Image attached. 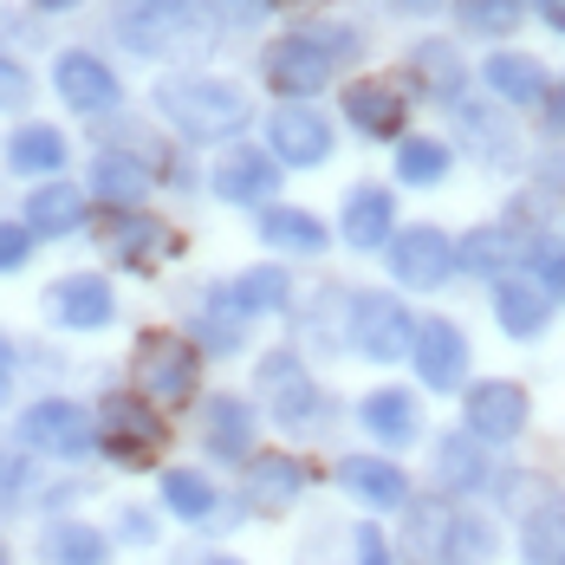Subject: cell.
<instances>
[{
  "label": "cell",
  "instance_id": "obj_1",
  "mask_svg": "<svg viewBox=\"0 0 565 565\" xmlns=\"http://www.w3.org/2000/svg\"><path fill=\"white\" fill-rule=\"evenodd\" d=\"M157 111L170 117L189 143H215V137L247 130L254 105H247V92L227 85V78H163V85H157Z\"/></svg>",
  "mask_w": 565,
  "mask_h": 565
},
{
  "label": "cell",
  "instance_id": "obj_2",
  "mask_svg": "<svg viewBox=\"0 0 565 565\" xmlns=\"http://www.w3.org/2000/svg\"><path fill=\"white\" fill-rule=\"evenodd\" d=\"M351 53H358V33H351V26H306V33L274 40L267 58H260V72H267V85H274L280 98H306V92H319Z\"/></svg>",
  "mask_w": 565,
  "mask_h": 565
},
{
  "label": "cell",
  "instance_id": "obj_3",
  "mask_svg": "<svg viewBox=\"0 0 565 565\" xmlns=\"http://www.w3.org/2000/svg\"><path fill=\"white\" fill-rule=\"evenodd\" d=\"M117 33L124 46L143 58H163V53H195L209 40V20L195 0H124L117 7Z\"/></svg>",
  "mask_w": 565,
  "mask_h": 565
},
{
  "label": "cell",
  "instance_id": "obj_4",
  "mask_svg": "<svg viewBox=\"0 0 565 565\" xmlns=\"http://www.w3.org/2000/svg\"><path fill=\"white\" fill-rule=\"evenodd\" d=\"M202 384V351L175 332H143L137 339V396L150 409H182Z\"/></svg>",
  "mask_w": 565,
  "mask_h": 565
},
{
  "label": "cell",
  "instance_id": "obj_5",
  "mask_svg": "<svg viewBox=\"0 0 565 565\" xmlns=\"http://www.w3.org/2000/svg\"><path fill=\"white\" fill-rule=\"evenodd\" d=\"M344 344L358 358H371V364H396L416 344V319H409V306L396 292H358L344 306Z\"/></svg>",
  "mask_w": 565,
  "mask_h": 565
},
{
  "label": "cell",
  "instance_id": "obj_6",
  "mask_svg": "<svg viewBox=\"0 0 565 565\" xmlns=\"http://www.w3.org/2000/svg\"><path fill=\"white\" fill-rule=\"evenodd\" d=\"M98 449L117 468H150L163 455V416L143 396H105L98 403Z\"/></svg>",
  "mask_w": 565,
  "mask_h": 565
},
{
  "label": "cell",
  "instance_id": "obj_7",
  "mask_svg": "<svg viewBox=\"0 0 565 565\" xmlns=\"http://www.w3.org/2000/svg\"><path fill=\"white\" fill-rule=\"evenodd\" d=\"M20 443L40 449V455H58V461H78V455L98 449V423H92L78 403L46 396V403H33V409L20 416Z\"/></svg>",
  "mask_w": 565,
  "mask_h": 565
},
{
  "label": "cell",
  "instance_id": "obj_8",
  "mask_svg": "<svg viewBox=\"0 0 565 565\" xmlns=\"http://www.w3.org/2000/svg\"><path fill=\"white\" fill-rule=\"evenodd\" d=\"M461 267V247H455L443 227H403L391 241V274L416 292H436Z\"/></svg>",
  "mask_w": 565,
  "mask_h": 565
},
{
  "label": "cell",
  "instance_id": "obj_9",
  "mask_svg": "<svg viewBox=\"0 0 565 565\" xmlns=\"http://www.w3.org/2000/svg\"><path fill=\"white\" fill-rule=\"evenodd\" d=\"M260 396H267L274 423H286V429H312L319 423V384L306 377V364L292 351H267L260 358Z\"/></svg>",
  "mask_w": 565,
  "mask_h": 565
},
{
  "label": "cell",
  "instance_id": "obj_10",
  "mask_svg": "<svg viewBox=\"0 0 565 565\" xmlns=\"http://www.w3.org/2000/svg\"><path fill=\"white\" fill-rule=\"evenodd\" d=\"M409 364H416L423 391H461V377H468V339H461V326L423 319L416 344H409Z\"/></svg>",
  "mask_w": 565,
  "mask_h": 565
},
{
  "label": "cell",
  "instance_id": "obj_11",
  "mask_svg": "<svg viewBox=\"0 0 565 565\" xmlns=\"http://www.w3.org/2000/svg\"><path fill=\"white\" fill-rule=\"evenodd\" d=\"M46 319L53 326H72V332H98L117 319V299H111V280L98 274H65V280L46 286Z\"/></svg>",
  "mask_w": 565,
  "mask_h": 565
},
{
  "label": "cell",
  "instance_id": "obj_12",
  "mask_svg": "<svg viewBox=\"0 0 565 565\" xmlns=\"http://www.w3.org/2000/svg\"><path fill=\"white\" fill-rule=\"evenodd\" d=\"M526 391L513 384V377H488V384H475L468 391V436H481V443H513L520 429H526Z\"/></svg>",
  "mask_w": 565,
  "mask_h": 565
},
{
  "label": "cell",
  "instance_id": "obj_13",
  "mask_svg": "<svg viewBox=\"0 0 565 565\" xmlns=\"http://www.w3.org/2000/svg\"><path fill=\"white\" fill-rule=\"evenodd\" d=\"M53 85H58V98H65L72 111H85V117L117 111V98H124L117 72H111L98 53H65V58L53 65Z\"/></svg>",
  "mask_w": 565,
  "mask_h": 565
},
{
  "label": "cell",
  "instance_id": "obj_14",
  "mask_svg": "<svg viewBox=\"0 0 565 565\" xmlns=\"http://www.w3.org/2000/svg\"><path fill=\"white\" fill-rule=\"evenodd\" d=\"M209 189H215L222 202H241V209L274 202V189H280V163H274L267 150H222L215 170H209Z\"/></svg>",
  "mask_w": 565,
  "mask_h": 565
},
{
  "label": "cell",
  "instance_id": "obj_15",
  "mask_svg": "<svg viewBox=\"0 0 565 565\" xmlns=\"http://www.w3.org/2000/svg\"><path fill=\"white\" fill-rule=\"evenodd\" d=\"M267 143L280 150V163L312 170V163H326V157H332V124L312 111V105H280L274 124H267Z\"/></svg>",
  "mask_w": 565,
  "mask_h": 565
},
{
  "label": "cell",
  "instance_id": "obj_16",
  "mask_svg": "<svg viewBox=\"0 0 565 565\" xmlns=\"http://www.w3.org/2000/svg\"><path fill=\"white\" fill-rule=\"evenodd\" d=\"M494 312H501L508 339H540L546 319H553V292L533 274H508V280H494Z\"/></svg>",
  "mask_w": 565,
  "mask_h": 565
},
{
  "label": "cell",
  "instance_id": "obj_17",
  "mask_svg": "<svg viewBox=\"0 0 565 565\" xmlns=\"http://www.w3.org/2000/svg\"><path fill=\"white\" fill-rule=\"evenodd\" d=\"M455 520L443 501H416V508L403 513V553L409 565H455Z\"/></svg>",
  "mask_w": 565,
  "mask_h": 565
},
{
  "label": "cell",
  "instance_id": "obj_18",
  "mask_svg": "<svg viewBox=\"0 0 565 565\" xmlns=\"http://www.w3.org/2000/svg\"><path fill=\"white\" fill-rule=\"evenodd\" d=\"M344 117H351L364 137H396L403 117H409V98H403V85H391V78H358V85L344 92Z\"/></svg>",
  "mask_w": 565,
  "mask_h": 565
},
{
  "label": "cell",
  "instance_id": "obj_19",
  "mask_svg": "<svg viewBox=\"0 0 565 565\" xmlns=\"http://www.w3.org/2000/svg\"><path fill=\"white\" fill-rule=\"evenodd\" d=\"M306 494V461L299 455H254L247 461V501L267 513H286Z\"/></svg>",
  "mask_w": 565,
  "mask_h": 565
},
{
  "label": "cell",
  "instance_id": "obj_20",
  "mask_svg": "<svg viewBox=\"0 0 565 565\" xmlns=\"http://www.w3.org/2000/svg\"><path fill=\"white\" fill-rule=\"evenodd\" d=\"M396 227V202H391V189H351L344 195V241L358 247V254H377L384 241H396L391 234Z\"/></svg>",
  "mask_w": 565,
  "mask_h": 565
},
{
  "label": "cell",
  "instance_id": "obj_21",
  "mask_svg": "<svg viewBox=\"0 0 565 565\" xmlns=\"http://www.w3.org/2000/svg\"><path fill=\"white\" fill-rule=\"evenodd\" d=\"M358 416H364V429H371L377 443H391V449H403V443L423 436V409H416L409 391H371L358 403Z\"/></svg>",
  "mask_w": 565,
  "mask_h": 565
},
{
  "label": "cell",
  "instance_id": "obj_22",
  "mask_svg": "<svg viewBox=\"0 0 565 565\" xmlns=\"http://www.w3.org/2000/svg\"><path fill=\"white\" fill-rule=\"evenodd\" d=\"M488 449H481V436H443L436 443V481L449 488V494H475V488H488Z\"/></svg>",
  "mask_w": 565,
  "mask_h": 565
},
{
  "label": "cell",
  "instance_id": "obj_23",
  "mask_svg": "<svg viewBox=\"0 0 565 565\" xmlns=\"http://www.w3.org/2000/svg\"><path fill=\"white\" fill-rule=\"evenodd\" d=\"M40 559L46 565H111V540L85 520H53L40 533Z\"/></svg>",
  "mask_w": 565,
  "mask_h": 565
},
{
  "label": "cell",
  "instance_id": "obj_24",
  "mask_svg": "<svg viewBox=\"0 0 565 565\" xmlns=\"http://www.w3.org/2000/svg\"><path fill=\"white\" fill-rule=\"evenodd\" d=\"M202 436H209V449L227 455V461H254V409H247L241 396H215L209 416H202Z\"/></svg>",
  "mask_w": 565,
  "mask_h": 565
},
{
  "label": "cell",
  "instance_id": "obj_25",
  "mask_svg": "<svg viewBox=\"0 0 565 565\" xmlns=\"http://www.w3.org/2000/svg\"><path fill=\"white\" fill-rule=\"evenodd\" d=\"M339 481L358 494V501H371V508H403V501H409V481H403V468H396V461L351 455V461L339 468Z\"/></svg>",
  "mask_w": 565,
  "mask_h": 565
},
{
  "label": "cell",
  "instance_id": "obj_26",
  "mask_svg": "<svg viewBox=\"0 0 565 565\" xmlns=\"http://www.w3.org/2000/svg\"><path fill=\"white\" fill-rule=\"evenodd\" d=\"M92 189H98L105 202H117V209H137V202L150 195V163H137L130 150H98Z\"/></svg>",
  "mask_w": 565,
  "mask_h": 565
},
{
  "label": "cell",
  "instance_id": "obj_27",
  "mask_svg": "<svg viewBox=\"0 0 565 565\" xmlns=\"http://www.w3.org/2000/svg\"><path fill=\"white\" fill-rule=\"evenodd\" d=\"M481 78L508 105H546V72H540V58H526V53H494L481 65Z\"/></svg>",
  "mask_w": 565,
  "mask_h": 565
},
{
  "label": "cell",
  "instance_id": "obj_28",
  "mask_svg": "<svg viewBox=\"0 0 565 565\" xmlns=\"http://www.w3.org/2000/svg\"><path fill=\"white\" fill-rule=\"evenodd\" d=\"M513 254H526V241H520V227L513 222L475 227V234L461 241V267H468V274H494V280H508Z\"/></svg>",
  "mask_w": 565,
  "mask_h": 565
},
{
  "label": "cell",
  "instance_id": "obj_29",
  "mask_svg": "<svg viewBox=\"0 0 565 565\" xmlns=\"http://www.w3.org/2000/svg\"><path fill=\"white\" fill-rule=\"evenodd\" d=\"M85 222V195L72 182H40L26 195V234H72Z\"/></svg>",
  "mask_w": 565,
  "mask_h": 565
},
{
  "label": "cell",
  "instance_id": "obj_30",
  "mask_svg": "<svg viewBox=\"0 0 565 565\" xmlns=\"http://www.w3.org/2000/svg\"><path fill=\"white\" fill-rule=\"evenodd\" d=\"M260 241L274 254H326V222L306 209H267L260 215Z\"/></svg>",
  "mask_w": 565,
  "mask_h": 565
},
{
  "label": "cell",
  "instance_id": "obj_31",
  "mask_svg": "<svg viewBox=\"0 0 565 565\" xmlns=\"http://www.w3.org/2000/svg\"><path fill=\"white\" fill-rule=\"evenodd\" d=\"M7 163L20 175H58L65 137H58L53 124H26V130H13V143H7Z\"/></svg>",
  "mask_w": 565,
  "mask_h": 565
},
{
  "label": "cell",
  "instance_id": "obj_32",
  "mask_svg": "<svg viewBox=\"0 0 565 565\" xmlns=\"http://www.w3.org/2000/svg\"><path fill=\"white\" fill-rule=\"evenodd\" d=\"M227 292H234V306H241L247 319H260V312H286L292 280H286V267H247V274L227 286Z\"/></svg>",
  "mask_w": 565,
  "mask_h": 565
},
{
  "label": "cell",
  "instance_id": "obj_33",
  "mask_svg": "<svg viewBox=\"0 0 565 565\" xmlns=\"http://www.w3.org/2000/svg\"><path fill=\"white\" fill-rule=\"evenodd\" d=\"M163 508H170L175 520H209V513H215V481L195 475V468H170V475H163Z\"/></svg>",
  "mask_w": 565,
  "mask_h": 565
},
{
  "label": "cell",
  "instance_id": "obj_34",
  "mask_svg": "<svg viewBox=\"0 0 565 565\" xmlns=\"http://www.w3.org/2000/svg\"><path fill=\"white\" fill-rule=\"evenodd\" d=\"M105 241H111L117 254H130V260H157V247H170V234L157 222H143L137 209H117L111 222H105Z\"/></svg>",
  "mask_w": 565,
  "mask_h": 565
},
{
  "label": "cell",
  "instance_id": "obj_35",
  "mask_svg": "<svg viewBox=\"0 0 565 565\" xmlns=\"http://www.w3.org/2000/svg\"><path fill=\"white\" fill-rule=\"evenodd\" d=\"M520 559L526 565H565V508H546L526 520L520 533Z\"/></svg>",
  "mask_w": 565,
  "mask_h": 565
},
{
  "label": "cell",
  "instance_id": "obj_36",
  "mask_svg": "<svg viewBox=\"0 0 565 565\" xmlns=\"http://www.w3.org/2000/svg\"><path fill=\"white\" fill-rule=\"evenodd\" d=\"M396 175L416 182V189L443 182V175H449V143H436V137H409V143L396 150Z\"/></svg>",
  "mask_w": 565,
  "mask_h": 565
},
{
  "label": "cell",
  "instance_id": "obj_37",
  "mask_svg": "<svg viewBox=\"0 0 565 565\" xmlns=\"http://www.w3.org/2000/svg\"><path fill=\"white\" fill-rule=\"evenodd\" d=\"M416 72H423V85H429L443 105L461 98V65H455V53L443 46V40H423V46H416Z\"/></svg>",
  "mask_w": 565,
  "mask_h": 565
},
{
  "label": "cell",
  "instance_id": "obj_38",
  "mask_svg": "<svg viewBox=\"0 0 565 565\" xmlns=\"http://www.w3.org/2000/svg\"><path fill=\"white\" fill-rule=\"evenodd\" d=\"M241 319H247V312L234 306V292H209L195 332H202V344H215V351H234V344H241Z\"/></svg>",
  "mask_w": 565,
  "mask_h": 565
},
{
  "label": "cell",
  "instance_id": "obj_39",
  "mask_svg": "<svg viewBox=\"0 0 565 565\" xmlns=\"http://www.w3.org/2000/svg\"><path fill=\"white\" fill-rule=\"evenodd\" d=\"M455 13L468 33H488V40H508L520 26V0H455Z\"/></svg>",
  "mask_w": 565,
  "mask_h": 565
},
{
  "label": "cell",
  "instance_id": "obj_40",
  "mask_svg": "<svg viewBox=\"0 0 565 565\" xmlns=\"http://www.w3.org/2000/svg\"><path fill=\"white\" fill-rule=\"evenodd\" d=\"M475 559H494V526L475 520V513H461L455 520V565H475Z\"/></svg>",
  "mask_w": 565,
  "mask_h": 565
},
{
  "label": "cell",
  "instance_id": "obj_41",
  "mask_svg": "<svg viewBox=\"0 0 565 565\" xmlns=\"http://www.w3.org/2000/svg\"><path fill=\"white\" fill-rule=\"evenodd\" d=\"M526 260H533V280L546 286L553 299H565V247H553V241H540V247H533Z\"/></svg>",
  "mask_w": 565,
  "mask_h": 565
},
{
  "label": "cell",
  "instance_id": "obj_42",
  "mask_svg": "<svg viewBox=\"0 0 565 565\" xmlns=\"http://www.w3.org/2000/svg\"><path fill=\"white\" fill-rule=\"evenodd\" d=\"M26 98H33V78H26V65L0 53V111H20Z\"/></svg>",
  "mask_w": 565,
  "mask_h": 565
},
{
  "label": "cell",
  "instance_id": "obj_43",
  "mask_svg": "<svg viewBox=\"0 0 565 565\" xmlns=\"http://www.w3.org/2000/svg\"><path fill=\"white\" fill-rule=\"evenodd\" d=\"M26 254H33V234L13 222H0V274H20L26 267Z\"/></svg>",
  "mask_w": 565,
  "mask_h": 565
},
{
  "label": "cell",
  "instance_id": "obj_44",
  "mask_svg": "<svg viewBox=\"0 0 565 565\" xmlns=\"http://www.w3.org/2000/svg\"><path fill=\"white\" fill-rule=\"evenodd\" d=\"M209 13L227 20V26H254V20L267 13V0H209Z\"/></svg>",
  "mask_w": 565,
  "mask_h": 565
},
{
  "label": "cell",
  "instance_id": "obj_45",
  "mask_svg": "<svg viewBox=\"0 0 565 565\" xmlns=\"http://www.w3.org/2000/svg\"><path fill=\"white\" fill-rule=\"evenodd\" d=\"M351 546H358V565H391V546H384V533H377L371 520L351 533Z\"/></svg>",
  "mask_w": 565,
  "mask_h": 565
},
{
  "label": "cell",
  "instance_id": "obj_46",
  "mask_svg": "<svg viewBox=\"0 0 565 565\" xmlns=\"http://www.w3.org/2000/svg\"><path fill=\"white\" fill-rule=\"evenodd\" d=\"M20 481H26V461L0 443V501H13V494H20Z\"/></svg>",
  "mask_w": 565,
  "mask_h": 565
},
{
  "label": "cell",
  "instance_id": "obj_47",
  "mask_svg": "<svg viewBox=\"0 0 565 565\" xmlns=\"http://www.w3.org/2000/svg\"><path fill=\"white\" fill-rule=\"evenodd\" d=\"M124 540H150V520H143L137 508H130V520H124Z\"/></svg>",
  "mask_w": 565,
  "mask_h": 565
},
{
  "label": "cell",
  "instance_id": "obj_48",
  "mask_svg": "<svg viewBox=\"0 0 565 565\" xmlns=\"http://www.w3.org/2000/svg\"><path fill=\"white\" fill-rule=\"evenodd\" d=\"M546 117H553V130H565V92H546Z\"/></svg>",
  "mask_w": 565,
  "mask_h": 565
},
{
  "label": "cell",
  "instance_id": "obj_49",
  "mask_svg": "<svg viewBox=\"0 0 565 565\" xmlns=\"http://www.w3.org/2000/svg\"><path fill=\"white\" fill-rule=\"evenodd\" d=\"M396 13H436V7H443V0H391Z\"/></svg>",
  "mask_w": 565,
  "mask_h": 565
},
{
  "label": "cell",
  "instance_id": "obj_50",
  "mask_svg": "<svg viewBox=\"0 0 565 565\" xmlns=\"http://www.w3.org/2000/svg\"><path fill=\"white\" fill-rule=\"evenodd\" d=\"M7 384H13V351H7V339H0V396H7Z\"/></svg>",
  "mask_w": 565,
  "mask_h": 565
},
{
  "label": "cell",
  "instance_id": "obj_51",
  "mask_svg": "<svg viewBox=\"0 0 565 565\" xmlns=\"http://www.w3.org/2000/svg\"><path fill=\"white\" fill-rule=\"evenodd\" d=\"M33 7H40V13H72L78 0H33Z\"/></svg>",
  "mask_w": 565,
  "mask_h": 565
},
{
  "label": "cell",
  "instance_id": "obj_52",
  "mask_svg": "<svg viewBox=\"0 0 565 565\" xmlns=\"http://www.w3.org/2000/svg\"><path fill=\"white\" fill-rule=\"evenodd\" d=\"M182 565H241V559H227V553H202V559H182Z\"/></svg>",
  "mask_w": 565,
  "mask_h": 565
},
{
  "label": "cell",
  "instance_id": "obj_53",
  "mask_svg": "<svg viewBox=\"0 0 565 565\" xmlns=\"http://www.w3.org/2000/svg\"><path fill=\"white\" fill-rule=\"evenodd\" d=\"M546 20H553V26L565 33V0H553V7H546Z\"/></svg>",
  "mask_w": 565,
  "mask_h": 565
},
{
  "label": "cell",
  "instance_id": "obj_54",
  "mask_svg": "<svg viewBox=\"0 0 565 565\" xmlns=\"http://www.w3.org/2000/svg\"><path fill=\"white\" fill-rule=\"evenodd\" d=\"M0 565H7V546H0Z\"/></svg>",
  "mask_w": 565,
  "mask_h": 565
},
{
  "label": "cell",
  "instance_id": "obj_55",
  "mask_svg": "<svg viewBox=\"0 0 565 565\" xmlns=\"http://www.w3.org/2000/svg\"><path fill=\"white\" fill-rule=\"evenodd\" d=\"M546 7H553V0H546Z\"/></svg>",
  "mask_w": 565,
  "mask_h": 565
},
{
  "label": "cell",
  "instance_id": "obj_56",
  "mask_svg": "<svg viewBox=\"0 0 565 565\" xmlns=\"http://www.w3.org/2000/svg\"><path fill=\"white\" fill-rule=\"evenodd\" d=\"M267 7H274V0H267Z\"/></svg>",
  "mask_w": 565,
  "mask_h": 565
}]
</instances>
